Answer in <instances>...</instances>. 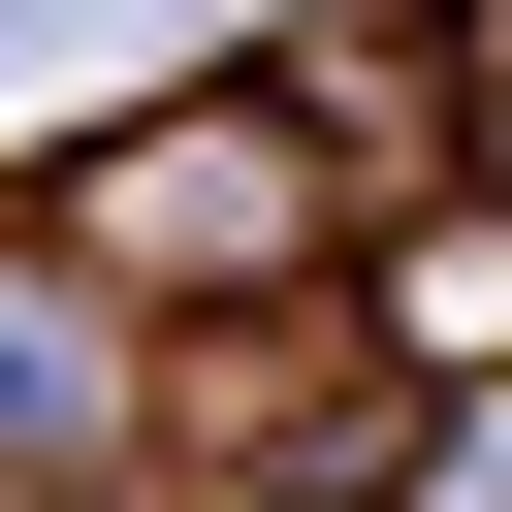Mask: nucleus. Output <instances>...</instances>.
<instances>
[{
  "instance_id": "1",
  "label": "nucleus",
  "mask_w": 512,
  "mask_h": 512,
  "mask_svg": "<svg viewBox=\"0 0 512 512\" xmlns=\"http://www.w3.org/2000/svg\"><path fill=\"white\" fill-rule=\"evenodd\" d=\"M0 224H32L96 320H160V352H224V320H320V288H352V192L288 160V96H256L224 32H192L160 96L32 128V192H0Z\"/></svg>"
},
{
  "instance_id": "3",
  "label": "nucleus",
  "mask_w": 512,
  "mask_h": 512,
  "mask_svg": "<svg viewBox=\"0 0 512 512\" xmlns=\"http://www.w3.org/2000/svg\"><path fill=\"white\" fill-rule=\"evenodd\" d=\"M480 192H512V0H480Z\"/></svg>"
},
{
  "instance_id": "2",
  "label": "nucleus",
  "mask_w": 512,
  "mask_h": 512,
  "mask_svg": "<svg viewBox=\"0 0 512 512\" xmlns=\"http://www.w3.org/2000/svg\"><path fill=\"white\" fill-rule=\"evenodd\" d=\"M96 480H160V320H96L0 224V512H96Z\"/></svg>"
}]
</instances>
